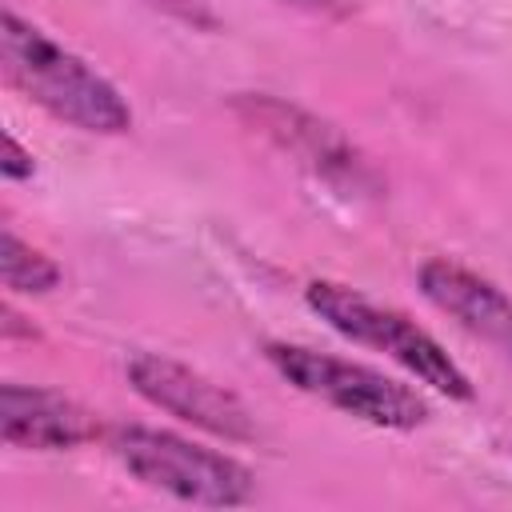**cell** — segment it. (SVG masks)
<instances>
[{
    "label": "cell",
    "instance_id": "8992f818",
    "mask_svg": "<svg viewBox=\"0 0 512 512\" xmlns=\"http://www.w3.org/2000/svg\"><path fill=\"white\" fill-rule=\"evenodd\" d=\"M124 372H128V384L136 388V396H144L152 408H160L200 432H212V436L236 440V444H248L260 436L252 408L232 388L216 384L212 376H204L172 356L136 352V356H128Z\"/></svg>",
    "mask_w": 512,
    "mask_h": 512
},
{
    "label": "cell",
    "instance_id": "5b68a950",
    "mask_svg": "<svg viewBox=\"0 0 512 512\" xmlns=\"http://www.w3.org/2000/svg\"><path fill=\"white\" fill-rule=\"evenodd\" d=\"M236 112L248 128L268 136L288 160H296L316 180L336 184V188H352V192H376L380 188L368 160L352 148V140L336 124H328V120H320V116H312L288 100H276L268 92L236 96Z\"/></svg>",
    "mask_w": 512,
    "mask_h": 512
},
{
    "label": "cell",
    "instance_id": "ba28073f",
    "mask_svg": "<svg viewBox=\"0 0 512 512\" xmlns=\"http://www.w3.org/2000/svg\"><path fill=\"white\" fill-rule=\"evenodd\" d=\"M0 432L12 448L64 452V448L100 440L104 424L96 420V412H88L80 400L56 388L4 384L0 388Z\"/></svg>",
    "mask_w": 512,
    "mask_h": 512
},
{
    "label": "cell",
    "instance_id": "3957f363",
    "mask_svg": "<svg viewBox=\"0 0 512 512\" xmlns=\"http://www.w3.org/2000/svg\"><path fill=\"white\" fill-rule=\"evenodd\" d=\"M108 448L144 488H156L184 504L240 508L256 496V480L240 460L164 428L120 424L108 432Z\"/></svg>",
    "mask_w": 512,
    "mask_h": 512
},
{
    "label": "cell",
    "instance_id": "52a82bcc",
    "mask_svg": "<svg viewBox=\"0 0 512 512\" xmlns=\"http://www.w3.org/2000/svg\"><path fill=\"white\" fill-rule=\"evenodd\" d=\"M420 292L432 308H440L468 336L484 340L512 364V296L500 284L464 268L460 260L436 256L420 264Z\"/></svg>",
    "mask_w": 512,
    "mask_h": 512
},
{
    "label": "cell",
    "instance_id": "9c48e42d",
    "mask_svg": "<svg viewBox=\"0 0 512 512\" xmlns=\"http://www.w3.org/2000/svg\"><path fill=\"white\" fill-rule=\"evenodd\" d=\"M0 272H4V288L20 292V296H44L60 284V268L52 256H44L40 248H32L28 240L16 236V228H4V248H0Z\"/></svg>",
    "mask_w": 512,
    "mask_h": 512
},
{
    "label": "cell",
    "instance_id": "30bf717a",
    "mask_svg": "<svg viewBox=\"0 0 512 512\" xmlns=\"http://www.w3.org/2000/svg\"><path fill=\"white\" fill-rule=\"evenodd\" d=\"M0 172H4V180H32V172H36L32 152H24L20 140H16L12 132L4 136V160H0Z\"/></svg>",
    "mask_w": 512,
    "mask_h": 512
},
{
    "label": "cell",
    "instance_id": "7c38bea8",
    "mask_svg": "<svg viewBox=\"0 0 512 512\" xmlns=\"http://www.w3.org/2000/svg\"><path fill=\"white\" fill-rule=\"evenodd\" d=\"M0 316H4V320H0V332H4V340H16V336H28V340H36V328H32V324H24V316H20L12 304H4V308H0Z\"/></svg>",
    "mask_w": 512,
    "mask_h": 512
},
{
    "label": "cell",
    "instance_id": "277c9868",
    "mask_svg": "<svg viewBox=\"0 0 512 512\" xmlns=\"http://www.w3.org/2000/svg\"><path fill=\"white\" fill-rule=\"evenodd\" d=\"M264 360L296 392H304L360 424H372L384 432H412V428L428 424V416H432L428 400L416 388H408L368 364H356V360H344L332 352H316L308 344H284V340L264 344Z\"/></svg>",
    "mask_w": 512,
    "mask_h": 512
},
{
    "label": "cell",
    "instance_id": "7a4b0ae2",
    "mask_svg": "<svg viewBox=\"0 0 512 512\" xmlns=\"http://www.w3.org/2000/svg\"><path fill=\"white\" fill-rule=\"evenodd\" d=\"M304 300L332 332H340L344 340L364 344L372 352H384L392 364H400L408 376H416L432 392H440L448 400L476 396L468 372L444 352V344L428 328H420L412 316H404L400 308H388L348 284H336V280H312L304 288Z\"/></svg>",
    "mask_w": 512,
    "mask_h": 512
},
{
    "label": "cell",
    "instance_id": "8fae6325",
    "mask_svg": "<svg viewBox=\"0 0 512 512\" xmlns=\"http://www.w3.org/2000/svg\"><path fill=\"white\" fill-rule=\"evenodd\" d=\"M152 4H160L164 12H172V16H180L184 24H196V28H216V16L200 4V0H152Z\"/></svg>",
    "mask_w": 512,
    "mask_h": 512
},
{
    "label": "cell",
    "instance_id": "6da1fadb",
    "mask_svg": "<svg viewBox=\"0 0 512 512\" xmlns=\"http://www.w3.org/2000/svg\"><path fill=\"white\" fill-rule=\"evenodd\" d=\"M0 60L8 84L20 88L32 104H40L52 120L92 136H124L132 128V108L120 88L84 56H76L12 8L4 12Z\"/></svg>",
    "mask_w": 512,
    "mask_h": 512
}]
</instances>
